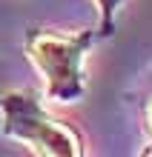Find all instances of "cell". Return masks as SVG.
<instances>
[{"label": "cell", "instance_id": "6da1fadb", "mask_svg": "<svg viewBox=\"0 0 152 157\" xmlns=\"http://www.w3.org/2000/svg\"><path fill=\"white\" fill-rule=\"evenodd\" d=\"M98 40L95 29L60 32L29 26L23 34V54L43 80V97L72 106L86 94V54Z\"/></svg>", "mask_w": 152, "mask_h": 157}, {"label": "cell", "instance_id": "7a4b0ae2", "mask_svg": "<svg viewBox=\"0 0 152 157\" xmlns=\"http://www.w3.org/2000/svg\"><path fill=\"white\" fill-rule=\"evenodd\" d=\"M0 134L26 143L40 157H83L86 140L69 120L52 114L35 89H9L0 94Z\"/></svg>", "mask_w": 152, "mask_h": 157}, {"label": "cell", "instance_id": "3957f363", "mask_svg": "<svg viewBox=\"0 0 152 157\" xmlns=\"http://www.w3.org/2000/svg\"><path fill=\"white\" fill-rule=\"evenodd\" d=\"M98 9V37H112L115 34V23H118V12L126 6V0H92Z\"/></svg>", "mask_w": 152, "mask_h": 157}, {"label": "cell", "instance_id": "277c9868", "mask_svg": "<svg viewBox=\"0 0 152 157\" xmlns=\"http://www.w3.org/2000/svg\"><path fill=\"white\" fill-rule=\"evenodd\" d=\"M135 103H138V117H141V132L152 143V69L144 77V83H141V89L135 94Z\"/></svg>", "mask_w": 152, "mask_h": 157}]
</instances>
